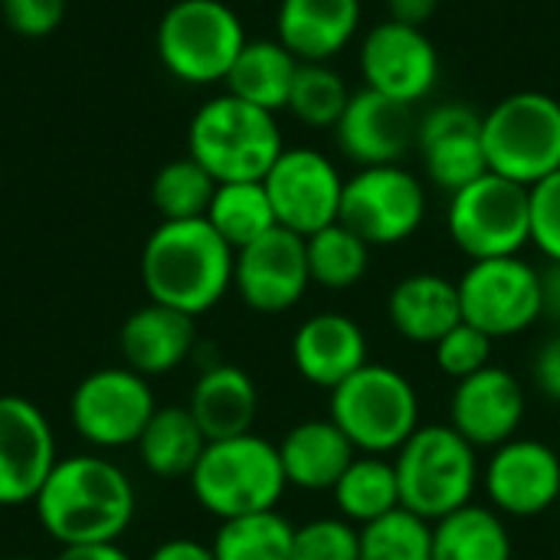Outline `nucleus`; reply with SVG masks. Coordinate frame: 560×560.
Wrapping results in <instances>:
<instances>
[{
    "label": "nucleus",
    "instance_id": "obj_19",
    "mask_svg": "<svg viewBox=\"0 0 560 560\" xmlns=\"http://www.w3.org/2000/svg\"><path fill=\"white\" fill-rule=\"evenodd\" d=\"M525 420V387L505 368H482L456 381L450 397V427L476 450H495L518 436Z\"/></svg>",
    "mask_w": 560,
    "mask_h": 560
},
{
    "label": "nucleus",
    "instance_id": "obj_29",
    "mask_svg": "<svg viewBox=\"0 0 560 560\" xmlns=\"http://www.w3.org/2000/svg\"><path fill=\"white\" fill-rule=\"evenodd\" d=\"M433 560H512V535L492 505H463L433 522Z\"/></svg>",
    "mask_w": 560,
    "mask_h": 560
},
{
    "label": "nucleus",
    "instance_id": "obj_36",
    "mask_svg": "<svg viewBox=\"0 0 560 560\" xmlns=\"http://www.w3.org/2000/svg\"><path fill=\"white\" fill-rule=\"evenodd\" d=\"M361 560H433V525L407 509L358 528Z\"/></svg>",
    "mask_w": 560,
    "mask_h": 560
},
{
    "label": "nucleus",
    "instance_id": "obj_3",
    "mask_svg": "<svg viewBox=\"0 0 560 560\" xmlns=\"http://www.w3.org/2000/svg\"><path fill=\"white\" fill-rule=\"evenodd\" d=\"M285 151L272 112L256 108L230 92L203 102L187 128V154L217 180H262Z\"/></svg>",
    "mask_w": 560,
    "mask_h": 560
},
{
    "label": "nucleus",
    "instance_id": "obj_30",
    "mask_svg": "<svg viewBox=\"0 0 560 560\" xmlns=\"http://www.w3.org/2000/svg\"><path fill=\"white\" fill-rule=\"evenodd\" d=\"M331 495H335L338 515L351 522L354 528L390 515L394 509H400V486H397L394 459L358 453L354 463L338 479V486L331 489Z\"/></svg>",
    "mask_w": 560,
    "mask_h": 560
},
{
    "label": "nucleus",
    "instance_id": "obj_41",
    "mask_svg": "<svg viewBox=\"0 0 560 560\" xmlns=\"http://www.w3.org/2000/svg\"><path fill=\"white\" fill-rule=\"evenodd\" d=\"M535 381L548 400L560 404V335L541 345V351L535 358Z\"/></svg>",
    "mask_w": 560,
    "mask_h": 560
},
{
    "label": "nucleus",
    "instance_id": "obj_22",
    "mask_svg": "<svg viewBox=\"0 0 560 560\" xmlns=\"http://www.w3.org/2000/svg\"><path fill=\"white\" fill-rule=\"evenodd\" d=\"M361 0H279L276 39L299 62H331L361 30Z\"/></svg>",
    "mask_w": 560,
    "mask_h": 560
},
{
    "label": "nucleus",
    "instance_id": "obj_40",
    "mask_svg": "<svg viewBox=\"0 0 560 560\" xmlns=\"http://www.w3.org/2000/svg\"><path fill=\"white\" fill-rule=\"evenodd\" d=\"M3 23L26 39H39L59 30L66 16V0H0Z\"/></svg>",
    "mask_w": 560,
    "mask_h": 560
},
{
    "label": "nucleus",
    "instance_id": "obj_12",
    "mask_svg": "<svg viewBox=\"0 0 560 560\" xmlns=\"http://www.w3.org/2000/svg\"><path fill=\"white\" fill-rule=\"evenodd\" d=\"M154 410L151 381L125 364L85 374L69 397L72 430L98 453L135 446Z\"/></svg>",
    "mask_w": 560,
    "mask_h": 560
},
{
    "label": "nucleus",
    "instance_id": "obj_26",
    "mask_svg": "<svg viewBox=\"0 0 560 560\" xmlns=\"http://www.w3.org/2000/svg\"><path fill=\"white\" fill-rule=\"evenodd\" d=\"M276 446L285 482L302 492H331L358 456L351 440L328 417L295 423Z\"/></svg>",
    "mask_w": 560,
    "mask_h": 560
},
{
    "label": "nucleus",
    "instance_id": "obj_27",
    "mask_svg": "<svg viewBox=\"0 0 560 560\" xmlns=\"http://www.w3.org/2000/svg\"><path fill=\"white\" fill-rule=\"evenodd\" d=\"M299 66L302 62L279 39H246L223 85L230 95L276 115L289 105Z\"/></svg>",
    "mask_w": 560,
    "mask_h": 560
},
{
    "label": "nucleus",
    "instance_id": "obj_28",
    "mask_svg": "<svg viewBox=\"0 0 560 560\" xmlns=\"http://www.w3.org/2000/svg\"><path fill=\"white\" fill-rule=\"evenodd\" d=\"M141 466L158 479H190L207 436L187 407H158L135 443Z\"/></svg>",
    "mask_w": 560,
    "mask_h": 560
},
{
    "label": "nucleus",
    "instance_id": "obj_35",
    "mask_svg": "<svg viewBox=\"0 0 560 560\" xmlns=\"http://www.w3.org/2000/svg\"><path fill=\"white\" fill-rule=\"evenodd\" d=\"M217 194V180L187 154L167 161L151 180V203L161 220H200Z\"/></svg>",
    "mask_w": 560,
    "mask_h": 560
},
{
    "label": "nucleus",
    "instance_id": "obj_25",
    "mask_svg": "<svg viewBox=\"0 0 560 560\" xmlns=\"http://www.w3.org/2000/svg\"><path fill=\"white\" fill-rule=\"evenodd\" d=\"M187 410L203 430L207 443L243 436V433H253V423L259 413V390L243 368L210 364L194 381Z\"/></svg>",
    "mask_w": 560,
    "mask_h": 560
},
{
    "label": "nucleus",
    "instance_id": "obj_37",
    "mask_svg": "<svg viewBox=\"0 0 560 560\" xmlns=\"http://www.w3.org/2000/svg\"><path fill=\"white\" fill-rule=\"evenodd\" d=\"M292 560H361L358 528L338 518H315L295 528Z\"/></svg>",
    "mask_w": 560,
    "mask_h": 560
},
{
    "label": "nucleus",
    "instance_id": "obj_38",
    "mask_svg": "<svg viewBox=\"0 0 560 560\" xmlns=\"http://www.w3.org/2000/svg\"><path fill=\"white\" fill-rule=\"evenodd\" d=\"M433 358H436V368L446 377L466 381V377H472V374H479L482 368L492 364V338L482 335L479 328L459 322L453 331H446L433 345Z\"/></svg>",
    "mask_w": 560,
    "mask_h": 560
},
{
    "label": "nucleus",
    "instance_id": "obj_21",
    "mask_svg": "<svg viewBox=\"0 0 560 560\" xmlns=\"http://www.w3.org/2000/svg\"><path fill=\"white\" fill-rule=\"evenodd\" d=\"M292 364L302 381L331 394L368 364V335L351 315L318 312L295 328Z\"/></svg>",
    "mask_w": 560,
    "mask_h": 560
},
{
    "label": "nucleus",
    "instance_id": "obj_31",
    "mask_svg": "<svg viewBox=\"0 0 560 560\" xmlns=\"http://www.w3.org/2000/svg\"><path fill=\"white\" fill-rule=\"evenodd\" d=\"M203 220L226 240V246H233V253L279 226L262 180L217 184V194H213Z\"/></svg>",
    "mask_w": 560,
    "mask_h": 560
},
{
    "label": "nucleus",
    "instance_id": "obj_2",
    "mask_svg": "<svg viewBox=\"0 0 560 560\" xmlns=\"http://www.w3.org/2000/svg\"><path fill=\"white\" fill-rule=\"evenodd\" d=\"M233 246L203 217L161 220L141 249V285L151 302L197 318L233 289Z\"/></svg>",
    "mask_w": 560,
    "mask_h": 560
},
{
    "label": "nucleus",
    "instance_id": "obj_16",
    "mask_svg": "<svg viewBox=\"0 0 560 560\" xmlns=\"http://www.w3.org/2000/svg\"><path fill=\"white\" fill-rule=\"evenodd\" d=\"M59 463L56 433L46 413L16 394L0 397V509L33 505Z\"/></svg>",
    "mask_w": 560,
    "mask_h": 560
},
{
    "label": "nucleus",
    "instance_id": "obj_15",
    "mask_svg": "<svg viewBox=\"0 0 560 560\" xmlns=\"http://www.w3.org/2000/svg\"><path fill=\"white\" fill-rule=\"evenodd\" d=\"M312 285L305 236L292 230H269L256 243L236 249L233 289L243 305L259 315H282L295 308Z\"/></svg>",
    "mask_w": 560,
    "mask_h": 560
},
{
    "label": "nucleus",
    "instance_id": "obj_1",
    "mask_svg": "<svg viewBox=\"0 0 560 560\" xmlns=\"http://www.w3.org/2000/svg\"><path fill=\"white\" fill-rule=\"evenodd\" d=\"M36 522L59 548L121 541L138 512L131 479L102 453L59 456L33 499Z\"/></svg>",
    "mask_w": 560,
    "mask_h": 560
},
{
    "label": "nucleus",
    "instance_id": "obj_8",
    "mask_svg": "<svg viewBox=\"0 0 560 560\" xmlns=\"http://www.w3.org/2000/svg\"><path fill=\"white\" fill-rule=\"evenodd\" d=\"M489 171L522 187L560 171V102L548 92H512L482 115Z\"/></svg>",
    "mask_w": 560,
    "mask_h": 560
},
{
    "label": "nucleus",
    "instance_id": "obj_6",
    "mask_svg": "<svg viewBox=\"0 0 560 560\" xmlns=\"http://www.w3.org/2000/svg\"><path fill=\"white\" fill-rule=\"evenodd\" d=\"M400 509L430 525L469 505L479 486V456L450 423L420 427L394 453Z\"/></svg>",
    "mask_w": 560,
    "mask_h": 560
},
{
    "label": "nucleus",
    "instance_id": "obj_39",
    "mask_svg": "<svg viewBox=\"0 0 560 560\" xmlns=\"http://www.w3.org/2000/svg\"><path fill=\"white\" fill-rule=\"evenodd\" d=\"M532 246L560 262V171L532 187Z\"/></svg>",
    "mask_w": 560,
    "mask_h": 560
},
{
    "label": "nucleus",
    "instance_id": "obj_32",
    "mask_svg": "<svg viewBox=\"0 0 560 560\" xmlns=\"http://www.w3.org/2000/svg\"><path fill=\"white\" fill-rule=\"evenodd\" d=\"M295 525L272 512L220 522L210 548L217 560H292Z\"/></svg>",
    "mask_w": 560,
    "mask_h": 560
},
{
    "label": "nucleus",
    "instance_id": "obj_20",
    "mask_svg": "<svg viewBox=\"0 0 560 560\" xmlns=\"http://www.w3.org/2000/svg\"><path fill=\"white\" fill-rule=\"evenodd\" d=\"M335 144L358 167L400 164L404 154L417 148L413 105L394 102L374 89H358L335 125Z\"/></svg>",
    "mask_w": 560,
    "mask_h": 560
},
{
    "label": "nucleus",
    "instance_id": "obj_24",
    "mask_svg": "<svg viewBox=\"0 0 560 560\" xmlns=\"http://www.w3.org/2000/svg\"><path fill=\"white\" fill-rule=\"evenodd\" d=\"M394 331L413 345H436L463 322L459 289L440 272H410L387 295Z\"/></svg>",
    "mask_w": 560,
    "mask_h": 560
},
{
    "label": "nucleus",
    "instance_id": "obj_18",
    "mask_svg": "<svg viewBox=\"0 0 560 560\" xmlns=\"http://www.w3.org/2000/svg\"><path fill=\"white\" fill-rule=\"evenodd\" d=\"M417 148L433 187L456 194L489 174L482 115L466 102H440L417 118Z\"/></svg>",
    "mask_w": 560,
    "mask_h": 560
},
{
    "label": "nucleus",
    "instance_id": "obj_11",
    "mask_svg": "<svg viewBox=\"0 0 560 560\" xmlns=\"http://www.w3.org/2000/svg\"><path fill=\"white\" fill-rule=\"evenodd\" d=\"M463 322L482 335L515 338L541 315V269L522 256L476 259L456 282Z\"/></svg>",
    "mask_w": 560,
    "mask_h": 560
},
{
    "label": "nucleus",
    "instance_id": "obj_34",
    "mask_svg": "<svg viewBox=\"0 0 560 560\" xmlns=\"http://www.w3.org/2000/svg\"><path fill=\"white\" fill-rule=\"evenodd\" d=\"M351 95H354L351 85L345 82V75L331 62H302L299 75L292 82V95H289L285 112H292V118H299L308 128H331L335 131Z\"/></svg>",
    "mask_w": 560,
    "mask_h": 560
},
{
    "label": "nucleus",
    "instance_id": "obj_45",
    "mask_svg": "<svg viewBox=\"0 0 560 560\" xmlns=\"http://www.w3.org/2000/svg\"><path fill=\"white\" fill-rule=\"evenodd\" d=\"M541 318H551L560 325V262H548L541 269Z\"/></svg>",
    "mask_w": 560,
    "mask_h": 560
},
{
    "label": "nucleus",
    "instance_id": "obj_44",
    "mask_svg": "<svg viewBox=\"0 0 560 560\" xmlns=\"http://www.w3.org/2000/svg\"><path fill=\"white\" fill-rule=\"evenodd\" d=\"M52 560H135L118 541H105V545H72V548H59V555Z\"/></svg>",
    "mask_w": 560,
    "mask_h": 560
},
{
    "label": "nucleus",
    "instance_id": "obj_4",
    "mask_svg": "<svg viewBox=\"0 0 560 560\" xmlns=\"http://www.w3.org/2000/svg\"><path fill=\"white\" fill-rule=\"evenodd\" d=\"M285 489L289 482L282 472L279 446L259 433L207 443L190 472V492L197 505L220 522L272 512Z\"/></svg>",
    "mask_w": 560,
    "mask_h": 560
},
{
    "label": "nucleus",
    "instance_id": "obj_17",
    "mask_svg": "<svg viewBox=\"0 0 560 560\" xmlns=\"http://www.w3.org/2000/svg\"><path fill=\"white\" fill-rule=\"evenodd\" d=\"M482 486L502 518L545 515L560 499V456L541 440H509L492 450Z\"/></svg>",
    "mask_w": 560,
    "mask_h": 560
},
{
    "label": "nucleus",
    "instance_id": "obj_46",
    "mask_svg": "<svg viewBox=\"0 0 560 560\" xmlns=\"http://www.w3.org/2000/svg\"><path fill=\"white\" fill-rule=\"evenodd\" d=\"M3 560H36V558H3Z\"/></svg>",
    "mask_w": 560,
    "mask_h": 560
},
{
    "label": "nucleus",
    "instance_id": "obj_33",
    "mask_svg": "<svg viewBox=\"0 0 560 560\" xmlns=\"http://www.w3.org/2000/svg\"><path fill=\"white\" fill-rule=\"evenodd\" d=\"M305 253H308L312 285H322L331 292H345L358 285L371 266V246L345 223H331L305 236Z\"/></svg>",
    "mask_w": 560,
    "mask_h": 560
},
{
    "label": "nucleus",
    "instance_id": "obj_7",
    "mask_svg": "<svg viewBox=\"0 0 560 560\" xmlns=\"http://www.w3.org/2000/svg\"><path fill=\"white\" fill-rule=\"evenodd\" d=\"M240 13L223 0H177L164 10L154 49L161 66L187 85H217L246 46Z\"/></svg>",
    "mask_w": 560,
    "mask_h": 560
},
{
    "label": "nucleus",
    "instance_id": "obj_9",
    "mask_svg": "<svg viewBox=\"0 0 560 560\" xmlns=\"http://www.w3.org/2000/svg\"><path fill=\"white\" fill-rule=\"evenodd\" d=\"M446 230L472 262L522 256V249L532 246V187L489 171L450 194Z\"/></svg>",
    "mask_w": 560,
    "mask_h": 560
},
{
    "label": "nucleus",
    "instance_id": "obj_14",
    "mask_svg": "<svg viewBox=\"0 0 560 560\" xmlns=\"http://www.w3.org/2000/svg\"><path fill=\"white\" fill-rule=\"evenodd\" d=\"M358 69L364 89H374L404 105H417L440 82V52L427 30L384 20L361 39Z\"/></svg>",
    "mask_w": 560,
    "mask_h": 560
},
{
    "label": "nucleus",
    "instance_id": "obj_23",
    "mask_svg": "<svg viewBox=\"0 0 560 560\" xmlns=\"http://www.w3.org/2000/svg\"><path fill=\"white\" fill-rule=\"evenodd\" d=\"M197 318L148 302L135 308L118 331V351L125 368H131L141 377H161L177 371L197 348Z\"/></svg>",
    "mask_w": 560,
    "mask_h": 560
},
{
    "label": "nucleus",
    "instance_id": "obj_42",
    "mask_svg": "<svg viewBox=\"0 0 560 560\" xmlns=\"http://www.w3.org/2000/svg\"><path fill=\"white\" fill-rule=\"evenodd\" d=\"M436 10H440V0H387V20L420 26V30H427Z\"/></svg>",
    "mask_w": 560,
    "mask_h": 560
},
{
    "label": "nucleus",
    "instance_id": "obj_13",
    "mask_svg": "<svg viewBox=\"0 0 560 560\" xmlns=\"http://www.w3.org/2000/svg\"><path fill=\"white\" fill-rule=\"evenodd\" d=\"M276 223L299 236H312L341 217L345 177L318 148H285L262 177Z\"/></svg>",
    "mask_w": 560,
    "mask_h": 560
},
{
    "label": "nucleus",
    "instance_id": "obj_43",
    "mask_svg": "<svg viewBox=\"0 0 560 560\" xmlns=\"http://www.w3.org/2000/svg\"><path fill=\"white\" fill-rule=\"evenodd\" d=\"M148 560H217L213 558V548L197 541V538H167L161 541Z\"/></svg>",
    "mask_w": 560,
    "mask_h": 560
},
{
    "label": "nucleus",
    "instance_id": "obj_5",
    "mask_svg": "<svg viewBox=\"0 0 560 560\" xmlns=\"http://www.w3.org/2000/svg\"><path fill=\"white\" fill-rule=\"evenodd\" d=\"M328 420L364 456H394L423 427L410 377L371 361L331 390Z\"/></svg>",
    "mask_w": 560,
    "mask_h": 560
},
{
    "label": "nucleus",
    "instance_id": "obj_10",
    "mask_svg": "<svg viewBox=\"0 0 560 560\" xmlns=\"http://www.w3.org/2000/svg\"><path fill=\"white\" fill-rule=\"evenodd\" d=\"M427 220V187L404 164L358 167L345 177L341 217L371 249L410 240Z\"/></svg>",
    "mask_w": 560,
    "mask_h": 560
}]
</instances>
